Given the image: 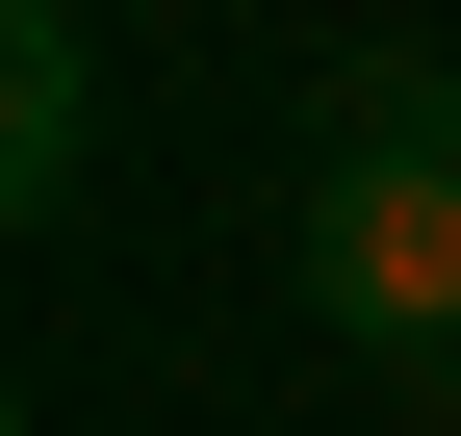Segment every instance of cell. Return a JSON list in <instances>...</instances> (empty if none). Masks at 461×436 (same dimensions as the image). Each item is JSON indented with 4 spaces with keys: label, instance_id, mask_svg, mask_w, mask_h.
<instances>
[{
    "label": "cell",
    "instance_id": "cell-1",
    "mask_svg": "<svg viewBox=\"0 0 461 436\" xmlns=\"http://www.w3.org/2000/svg\"><path fill=\"white\" fill-rule=\"evenodd\" d=\"M308 308L359 359H411L461 386V129H436V51H359V103H333V180H308Z\"/></svg>",
    "mask_w": 461,
    "mask_h": 436
},
{
    "label": "cell",
    "instance_id": "cell-3",
    "mask_svg": "<svg viewBox=\"0 0 461 436\" xmlns=\"http://www.w3.org/2000/svg\"><path fill=\"white\" fill-rule=\"evenodd\" d=\"M0 26H77V0H0Z\"/></svg>",
    "mask_w": 461,
    "mask_h": 436
},
{
    "label": "cell",
    "instance_id": "cell-2",
    "mask_svg": "<svg viewBox=\"0 0 461 436\" xmlns=\"http://www.w3.org/2000/svg\"><path fill=\"white\" fill-rule=\"evenodd\" d=\"M77 154H103V77H77V26H0V205H77Z\"/></svg>",
    "mask_w": 461,
    "mask_h": 436
},
{
    "label": "cell",
    "instance_id": "cell-4",
    "mask_svg": "<svg viewBox=\"0 0 461 436\" xmlns=\"http://www.w3.org/2000/svg\"><path fill=\"white\" fill-rule=\"evenodd\" d=\"M436 129H461V51H436Z\"/></svg>",
    "mask_w": 461,
    "mask_h": 436
}]
</instances>
